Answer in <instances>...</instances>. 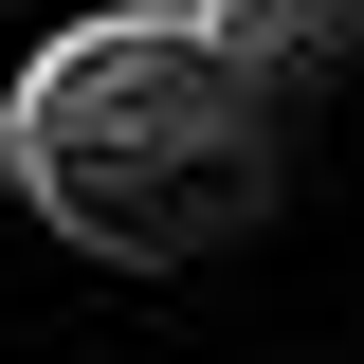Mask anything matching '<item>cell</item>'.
Returning a JSON list of instances; mask_svg holds the SVG:
<instances>
[{"label":"cell","mask_w":364,"mask_h":364,"mask_svg":"<svg viewBox=\"0 0 364 364\" xmlns=\"http://www.w3.org/2000/svg\"><path fill=\"white\" fill-rule=\"evenodd\" d=\"M0 182H18V128H0Z\"/></svg>","instance_id":"3957f363"},{"label":"cell","mask_w":364,"mask_h":364,"mask_svg":"<svg viewBox=\"0 0 364 364\" xmlns=\"http://www.w3.org/2000/svg\"><path fill=\"white\" fill-rule=\"evenodd\" d=\"M0 128H18V200H37L73 255H109V273H200V255H237V237L273 219V182H291V164H273L291 109L219 55L200 0L55 18L37 73L0 91Z\"/></svg>","instance_id":"6da1fadb"},{"label":"cell","mask_w":364,"mask_h":364,"mask_svg":"<svg viewBox=\"0 0 364 364\" xmlns=\"http://www.w3.org/2000/svg\"><path fill=\"white\" fill-rule=\"evenodd\" d=\"M200 18H219V55L273 91V109H291L310 73H346V55H364V0H200Z\"/></svg>","instance_id":"7a4b0ae2"}]
</instances>
